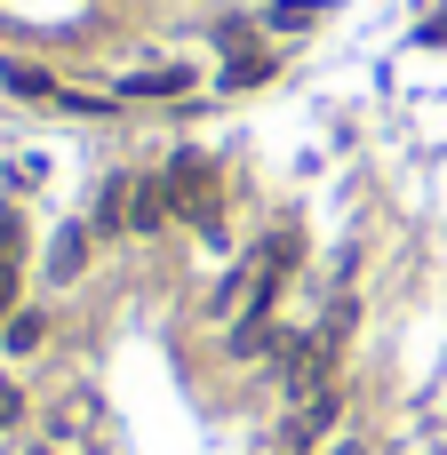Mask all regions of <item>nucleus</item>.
I'll use <instances>...</instances> for the list:
<instances>
[{"mask_svg":"<svg viewBox=\"0 0 447 455\" xmlns=\"http://www.w3.org/2000/svg\"><path fill=\"white\" fill-rule=\"evenodd\" d=\"M0 88L24 96V104H56V96H64V80H48V72L24 64V56H0Z\"/></svg>","mask_w":447,"mask_h":455,"instance_id":"39448f33","label":"nucleus"},{"mask_svg":"<svg viewBox=\"0 0 447 455\" xmlns=\"http://www.w3.org/2000/svg\"><path fill=\"white\" fill-rule=\"evenodd\" d=\"M88 240H96L88 224H64V232L48 240V264H40V272H48V288H72V280L88 272Z\"/></svg>","mask_w":447,"mask_h":455,"instance_id":"7ed1b4c3","label":"nucleus"},{"mask_svg":"<svg viewBox=\"0 0 447 455\" xmlns=\"http://www.w3.org/2000/svg\"><path fill=\"white\" fill-rule=\"evenodd\" d=\"M120 104H192V64H144L112 88Z\"/></svg>","mask_w":447,"mask_h":455,"instance_id":"f257e3e1","label":"nucleus"},{"mask_svg":"<svg viewBox=\"0 0 447 455\" xmlns=\"http://www.w3.org/2000/svg\"><path fill=\"white\" fill-rule=\"evenodd\" d=\"M168 216H176V208H168V184H160V176H136V184H128V232L152 240Z\"/></svg>","mask_w":447,"mask_h":455,"instance_id":"20e7f679","label":"nucleus"},{"mask_svg":"<svg viewBox=\"0 0 447 455\" xmlns=\"http://www.w3.org/2000/svg\"><path fill=\"white\" fill-rule=\"evenodd\" d=\"M248 80H264V56H232L224 64V88H248Z\"/></svg>","mask_w":447,"mask_h":455,"instance_id":"0eeeda50","label":"nucleus"},{"mask_svg":"<svg viewBox=\"0 0 447 455\" xmlns=\"http://www.w3.org/2000/svg\"><path fill=\"white\" fill-rule=\"evenodd\" d=\"M40 336H48V312H8V328H0V344L24 360V352H40Z\"/></svg>","mask_w":447,"mask_h":455,"instance_id":"423d86ee","label":"nucleus"},{"mask_svg":"<svg viewBox=\"0 0 447 455\" xmlns=\"http://www.w3.org/2000/svg\"><path fill=\"white\" fill-rule=\"evenodd\" d=\"M320 16H328V0H264V8H256V32L304 40V32H320Z\"/></svg>","mask_w":447,"mask_h":455,"instance_id":"f03ea898","label":"nucleus"},{"mask_svg":"<svg viewBox=\"0 0 447 455\" xmlns=\"http://www.w3.org/2000/svg\"><path fill=\"white\" fill-rule=\"evenodd\" d=\"M16 416H24V400H16V384H8V376H0V432H8V424H16Z\"/></svg>","mask_w":447,"mask_h":455,"instance_id":"6e6552de","label":"nucleus"}]
</instances>
